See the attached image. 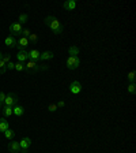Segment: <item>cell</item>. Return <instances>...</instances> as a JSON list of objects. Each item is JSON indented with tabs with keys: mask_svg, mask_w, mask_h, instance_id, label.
I'll list each match as a JSON object with an SVG mask.
<instances>
[{
	"mask_svg": "<svg viewBox=\"0 0 136 153\" xmlns=\"http://www.w3.org/2000/svg\"><path fill=\"white\" fill-rule=\"evenodd\" d=\"M44 22L54 34H61V33H63V26H61V23L57 21L56 16H53V15L46 16V18L44 19Z\"/></svg>",
	"mask_w": 136,
	"mask_h": 153,
	"instance_id": "6da1fadb",
	"label": "cell"
},
{
	"mask_svg": "<svg viewBox=\"0 0 136 153\" xmlns=\"http://www.w3.org/2000/svg\"><path fill=\"white\" fill-rule=\"evenodd\" d=\"M46 68L48 66H40V63L34 60H27V63L25 64V70L27 73H38V71H44Z\"/></svg>",
	"mask_w": 136,
	"mask_h": 153,
	"instance_id": "7a4b0ae2",
	"label": "cell"
},
{
	"mask_svg": "<svg viewBox=\"0 0 136 153\" xmlns=\"http://www.w3.org/2000/svg\"><path fill=\"white\" fill-rule=\"evenodd\" d=\"M67 67L70 68V70H75V68H78L80 64V60L78 56H68V59H67L65 62Z\"/></svg>",
	"mask_w": 136,
	"mask_h": 153,
	"instance_id": "3957f363",
	"label": "cell"
},
{
	"mask_svg": "<svg viewBox=\"0 0 136 153\" xmlns=\"http://www.w3.org/2000/svg\"><path fill=\"white\" fill-rule=\"evenodd\" d=\"M18 104V96L15 93H8L6 94V99H4V105H8V107H14V105Z\"/></svg>",
	"mask_w": 136,
	"mask_h": 153,
	"instance_id": "277c9868",
	"label": "cell"
},
{
	"mask_svg": "<svg viewBox=\"0 0 136 153\" xmlns=\"http://www.w3.org/2000/svg\"><path fill=\"white\" fill-rule=\"evenodd\" d=\"M32 145V140L29 137H25L21 142H19V146H21V152L22 153H27L29 152V148Z\"/></svg>",
	"mask_w": 136,
	"mask_h": 153,
	"instance_id": "5b68a950",
	"label": "cell"
},
{
	"mask_svg": "<svg viewBox=\"0 0 136 153\" xmlns=\"http://www.w3.org/2000/svg\"><path fill=\"white\" fill-rule=\"evenodd\" d=\"M22 30H23V27H22L21 23H12V25L10 26V33H11L12 37H15V36H21Z\"/></svg>",
	"mask_w": 136,
	"mask_h": 153,
	"instance_id": "8992f818",
	"label": "cell"
},
{
	"mask_svg": "<svg viewBox=\"0 0 136 153\" xmlns=\"http://www.w3.org/2000/svg\"><path fill=\"white\" fill-rule=\"evenodd\" d=\"M70 92L72 93V94H79V93L82 92V85H80L79 81H74V82H71Z\"/></svg>",
	"mask_w": 136,
	"mask_h": 153,
	"instance_id": "52a82bcc",
	"label": "cell"
},
{
	"mask_svg": "<svg viewBox=\"0 0 136 153\" xmlns=\"http://www.w3.org/2000/svg\"><path fill=\"white\" fill-rule=\"evenodd\" d=\"M16 59H18V62H21V63L29 60V52L25 51V49H19V52L16 53Z\"/></svg>",
	"mask_w": 136,
	"mask_h": 153,
	"instance_id": "ba28073f",
	"label": "cell"
},
{
	"mask_svg": "<svg viewBox=\"0 0 136 153\" xmlns=\"http://www.w3.org/2000/svg\"><path fill=\"white\" fill-rule=\"evenodd\" d=\"M29 44H30V42H29V38H26V37H19V40H16V47H18L19 49H25Z\"/></svg>",
	"mask_w": 136,
	"mask_h": 153,
	"instance_id": "9c48e42d",
	"label": "cell"
},
{
	"mask_svg": "<svg viewBox=\"0 0 136 153\" xmlns=\"http://www.w3.org/2000/svg\"><path fill=\"white\" fill-rule=\"evenodd\" d=\"M40 56H41V52L37 51V49H32V51L29 52V60L38 62L40 60Z\"/></svg>",
	"mask_w": 136,
	"mask_h": 153,
	"instance_id": "30bf717a",
	"label": "cell"
},
{
	"mask_svg": "<svg viewBox=\"0 0 136 153\" xmlns=\"http://www.w3.org/2000/svg\"><path fill=\"white\" fill-rule=\"evenodd\" d=\"M25 114V108H23L22 105H14L12 107V115H15V116H22V115Z\"/></svg>",
	"mask_w": 136,
	"mask_h": 153,
	"instance_id": "8fae6325",
	"label": "cell"
},
{
	"mask_svg": "<svg viewBox=\"0 0 136 153\" xmlns=\"http://www.w3.org/2000/svg\"><path fill=\"white\" fill-rule=\"evenodd\" d=\"M4 44H6L8 48H15L16 47V38L12 37V36H8V37H6V40H4Z\"/></svg>",
	"mask_w": 136,
	"mask_h": 153,
	"instance_id": "7c38bea8",
	"label": "cell"
},
{
	"mask_svg": "<svg viewBox=\"0 0 136 153\" xmlns=\"http://www.w3.org/2000/svg\"><path fill=\"white\" fill-rule=\"evenodd\" d=\"M8 149L11 150L12 153H19V150H21V146H19V142H16V141H12V142H10Z\"/></svg>",
	"mask_w": 136,
	"mask_h": 153,
	"instance_id": "4fadbf2b",
	"label": "cell"
},
{
	"mask_svg": "<svg viewBox=\"0 0 136 153\" xmlns=\"http://www.w3.org/2000/svg\"><path fill=\"white\" fill-rule=\"evenodd\" d=\"M10 128V126H8V120H7L6 118H1L0 119V131H6V130H8Z\"/></svg>",
	"mask_w": 136,
	"mask_h": 153,
	"instance_id": "5bb4252c",
	"label": "cell"
},
{
	"mask_svg": "<svg viewBox=\"0 0 136 153\" xmlns=\"http://www.w3.org/2000/svg\"><path fill=\"white\" fill-rule=\"evenodd\" d=\"M53 52L51 51H46L44 52V53H41V56H40V60H49V59H53Z\"/></svg>",
	"mask_w": 136,
	"mask_h": 153,
	"instance_id": "9a60e30c",
	"label": "cell"
},
{
	"mask_svg": "<svg viewBox=\"0 0 136 153\" xmlns=\"http://www.w3.org/2000/svg\"><path fill=\"white\" fill-rule=\"evenodd\" d=\"M1 112H3L4 118H8V116H11L12 115V107H8V105H4L3 109H1Z\"/></svg>",
	"mask_w": 136,
	"mask_h": 153,
	"instance_id": "2e32d148",
	"label": "cell"
},
{
	"mask_svg": "<svg viewBox=\"0 0 136 153\" xmlns=\"http://www.w3.org/2000/svg\"><path fill=\"white\" fill-rule=\"evenodd\" d=\"M63 7H64L65 10H75L76 1H74V0H68V1H65V3L63 4Z\"/></svg>",
	"mask_w": 136,
	"mask_h": 153,
	"instance_id": "e0dca14e",
	"label": "cell"
},
{
	"mask_svg": "<svg viewBox=\"0 0 136 153\" xmlns=\"http://www.w3.org/2000/svg\"><path fill=\"white\" fill-rule=\"evenodd\" d=\"M4 137H6L7 140H14V137H15V131L11 130V128H8V130L4 131Z\"/></svg>",
	"mask_w": 136,
	"mask_h": 153,
	"instance_id": "ac0fdd59",
	"label": "cell"
},
{
	"mask_svg": "<svg viewBox=\"0 0 136 153\" xmlns=\"http://www.w3.org/2000/svg\"><path fill=\"white\" fill-rule=\"evenodd\" d=\"M68 52H70V56H78V55H79V48L72 45V47H70Z\"/></svg>",
	"mask_w": 136,
	"mask_h": 153,
	"instance_id": "d6986e66",
	"label": "cell"
},
{
	"mask_svg": "<svg viewBox=\"0 0 136 153\" xmlns=\"http://www.w3.org/2000/svg\"><path fill=\"white\" fill-rule=\"evenodd\" d=\"M27 19H29V15L27 14H21V15H19V22L18 23H21V25H23V23H26L27 22Z\"/></svg>",
	"mask_w": 136,
	"mask_h": 153,
	"instance_id": "ffe728a7",
	"label": "cell"
},
{
	"mask_svg": "<svg viewBox=\"0 0 136 153\" xmlns=\"http://www.w3.org/2000/svg\"><path fill=\"white\" fill-rule=\"evenodd\" d=\"M29 42H32V44H38V36L35 33H32L30 37H29Z\"/></svg>",
	"mask_w": 136,
	"mask_h": 153,
	"instance_id": "44dd1931",
	"label": "cell"
},
{
	"mask_svg": "<svg viewBox=\"0 0 136 153\" xmlns=\"http://www.w3.org/2000/svg\"><path fill=\"white\" fill-rule=\"evenodd\" d=\"M14 70H16V71H23V70H25V64L21 63V62H18V63H15V67H14Z\"/></svg>",
	"mask_w": 136,
	"mask_h": 153,
	"instance_id": "7402d4cb",
	"label": "cell"
},
{
	"mask_svg": "<svg viewBox=\"0 0 136 153\" xmlns=\"http://www.w3.org/2000/svg\"><path fill=\"white\" fill-rule=\"evenodd\" d=\"M135 92H136V85L135 83H129V85H128V93H129V94H133Z\"/></svg>",
	"mask_w": 136,
	"mask_h": 153,
	"instance_id": "603a6c76",
	"label": "cell"
},
{
	"mask_svg": "<svg viewBox=\"0 0 136 153\" xmlns=\"http://www.w3.org/2000/svg\"><path fill=\"white\" fill-rule=\"evenodd\" d=\"M30 34H32V32H30V29H23L22 33H21V36H22V37H26V38L30 37Z\"/></svg>",
	"mask_w": 136,
	"mask_h": 153,
	"instance_id": "cb8c5ba5",
	"label": "cell"
},
{
	"mask_svg": "<svg viewBox=\"0 0 136 153\" xmlns=\"http://www.w3.org/2000/svg\"><path fill=\"white\" fill-rule=\"evenodd\" d=\"M128 79L131 81V83H135V79H136V74H135V71H131V73L128 74Z\"/></svg>",
	"mask_w": 136,
	"mask_h": 153,
	"instance_id": "d4e9b609",
	"label": "cell"
},
{
	"mask_svg": "<svg viewBox=\"0 0 136 153\" xmlns=\"http://www.w3.org/2000/svg\"><path fill=\"white\" fill-rule=\"evenodd\" d=\"M6 71H7V68H6V63L0 60V74H4Z\"/></svg>",
	"mask_w": 136,
	"mask_h": 153,
	"instance_id": "484cf974",
	"label": "cell"
},
{
	"mask_svg": "<svg viewBox=\"0 0 136 153\" xmlns=\"http://www.w3.org/2000/svg\"><path fill=\"white\" fill-rule=\"evenodd\" d=\"M10 59H11V56L10 55H3V57H1V62H4V63H10Z\"/></svg>",
	"mask_w": 136,
	"mask_h": 153,
	"instance_id": "4316f807",
	"label": "cell"
},
{
	"mask_svg": "<svg viewBox=\"0 0 136 153\" xmlns=\"http://www.w3.org/2000/svg\"><path fill=\"white\" fill-rule=\"evenodd\" d=\"M57 109V105L56 104H49V107H48V111L49 112H54Z\"/></svg>",
	"mask_w": 136,
	"mask_h": 153,
	"instance_id": "83f0119b",
	"label": "cell"
},
{
	"mask_svg": "<svg viewBox=\"0 0 136 153\" xmlns=\"http://www.w3.org/2000/svg\"><path fill=\"white\" fill-rule=\"evenodd\" d=\"M4 99H6V93L0 92V105H4Z\"/></svg>",
	"mask_w": 136,
	"mask_h": 153,
	"instance_id": "f1b7e54d",
	"label": "cell"
},
{
	"mask_svg": "<svg viewBox=\"0 0 136 153\" xmlns=\"http://www.w3.org/2000/svg\"><path fill=\"white\" fill-rule=\"evenodd\" d=\"M14 67H15V63H12V62H10V63L6 64V68H7V70H14Z\"/></svg>",
	"mask_w": 136,
	"mask_h": 153,
	"instance_id": "f546056e",
	"label": "cell"
},
{
	"mask_svg": "<svg viewBox=\"0 0 136 153\" xmlns=\"http://www.w3.org/2000/svg\"><path fill=\"white\" fill-rule=\"evenodd\" d=\"M56 105H57V108H61V107H64V105H65V102H64L63 100H61V101H59Z\"/></svg>",
	"mask_w": 136,
	"mask_h": 153,
	"instance_id": "4dcf8cb0",
	"label": "cell"
},
{
	"mask_svg": "<svg viewBox=\"0 0 136 153\" xmlns=\"http://www.w3.org/2000/svg\"><path fill=\"white\" fill-rule=\"evenodd\" d=\"M1 57H3V53H1V52H0V60H1Z\"/></svg>",
	"mask_w": 136,
	"mask_h": 153,
	"instance_id": "1f68e13d",
	"label": "cell"
}]
</instances>
